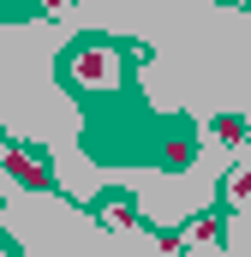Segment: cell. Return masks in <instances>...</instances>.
<instances>
[{
	"mask_svg": "<svg viewBox=\"0 0 251 257\" xmlns=\"http://www.w3.org/2000/svg\"><path fill=\"white\" fill-rule=\"evenodd\" d=\"M60 78L72 84V90H120V78H126V60H120V48L114 42H102V36H84V42H72L60 54Z\"/></svg>",
	"mask_w": 251,
	"mask_h": 257,
	"instance_id": "obj_1",
	"label": "cell"
},
{
	"mask_svg": "<svg viewBox=\"0 0 251 257\" xmlns=\"http://www.w3.org/2000/svg\"><path fill=\"white\" fill-rule=\"evenodd\" d=\"M6 168H12L24 186H42V192H54V174H48V156H42V144H30V150H12V156H6Z\"/></svg>",
	"mask_w": 251,
	"mask_h": 257,
	"instance_id": "obj_2",
	"label": "cell"
},
{
	"mask_svg": "<svg viewBox=\"0 0 251 257\" xmlns=\"http://www.w3.org/2000/svg\"><path fill=\"white\" fill-rule=\"evenodd\" d=\"M227 6H251V0H227Z\"/></svg>",
	"mask_w": 251,
	"mask_h": 257,
	"instance_id": "obj_6",
	"label": "cell"
},
{
	"mask_svg": "<svg viewBox=\"0 0 251 257\" xmlns=\"http://www.w3.org/2000/svg\"><path fill=\"white\" fill-rule=\"evenodd\" d=\"M96 215H102L108 227H132V221H138V203H132L126 192H102L96 197Z\"/></svg>",
	"mask_w": 251,
	"mask_h": 257,
	"instance_id": "obj_3",
	"label": "cell"
},
{
	"mask_svg": "<svg viewBox=\"0 0 251 257\" xmlns=\"http://www.w3.org/2000/svg\"><path fill=\"white\" fill-rule=\"evenodd\" d=\"M215 138H227V144H245V120H239V114H215Z\"/></svg>",
	"mask_w": 251,
	"mask_h": 257,
	"instance_id": "obj_4",
	"label": "cell"
},
{
	"mask_svg": "<svg viewBox=\"0 0 251 257\" xmlns=\"http://www.w3.org/2000/svg\"><path fill=\"white\" fill-rule=\"evenodd\" d=\"M0 257H24V251H18V239H12V233H0Z\"/></svg>",
	"mask_w": 251,
	"mask_h": 257,
	"instance_id": "obj_5",
	"label": "cell"
}]
</instances>
